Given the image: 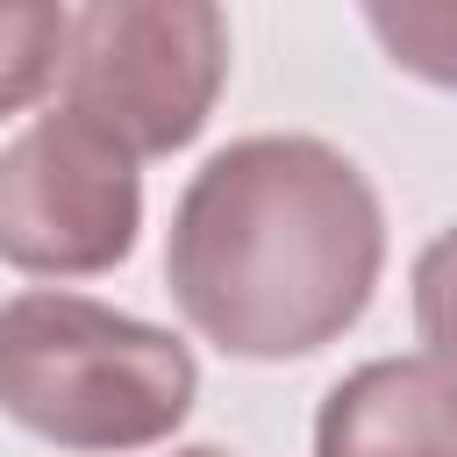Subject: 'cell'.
Listing matches in <instances>:
<instances>
[{"label":"cell","mask_w":457,"mask_h":457,"mask_svg":"<svg viewBox=\"0 0 457 457\" xmlns=\"http://www.w3.org/2000/svg\"><path fill=\"white\" fill-rule=\"evenodd\" d=\"M193 357L150 321L79 293L0 307V414L64 450H143L193 407Z\"/></svg>","instance_id":"cell-2"},{"label":"cell","mask_w":457,"mask_h":457,"mask_svg":"<svg viewBox=\"0 0 457 457\" xmlns=\"http://www.w3.org/2000/svg\"><path fill=\"white\" fill-rule=\"evenodd\" d=\"M64 36L71 21L57 0H0V114H21L50 93L64 71Z\"/></svg>","instance_id":"cell-6"},{"label":"cell","mask_w":457,"mask_h":457,"mask_svg":"<svg viewBox=\"0 0 457 457\" xmlns=\"http://www.w3.org/2000/svg\"><path fill=\"white\" fill-rule=\"evenodd\" d=\"M378 200L314 136H250L207 157L171 214V293L236 357H307L378 286Z\"/></svg>","instance_id":"cell-1"},{"label":"cell","mask_w":457,"mask_h":457,"mask_svg":"<svg viewBox=\"0 0 457 457\" xmlns=\"http://www.w3.org/2000/svg\"><path fill=\"white\" fill-rule=\"evenodd\" d=\"M386 57L428 86H457V0H364Z\"/></svg>","instance_id":"cell-7"},{"label":"cell","mask_w":457,"mask_h":457,"mask_svg":"<svg viewBox=\"0 0 457 457\" xmlns=\"http://www.w3.org/2000/svg\"><path fill=\"white\" fill-rule=\"evenodd\" d=\"M414 321L443 371H457V228H443L414 264Z\"/></svg>","instance_id":"cell-8"},{"label":"cell","mask_w":457,"mask_h":457,"mask_svg":"<svg viewBox=\"0 0 457 457\" xmlns=\"http://www.w3.org/2000/svg\"><path fill=\"white\" fill-rule=\"evenodd\" d=\"M143 221L136 157L79 114H43L0 150V257L79 278L129 257Z\"/></svg>","instance_id":"cell-4"},{"label":"cell","mask_w":457,"mask_h":457,"mask_svg":"<svg viewBox=\"0 0 457 457\" xmlns=\"http://www.w3.org/2000/svg\"><path fill=\"white\" fill-rule=\"evenodd\" d=\"M314 457H457V378L407 357L350 371L314 421Z\"/></svg>","instance_id":"cell-5"},{"label":"cell","mask_w":457,"mask_h":457,"mask_svg":"<svg viewBox=\"0 0 457 457\" xmlns=\"http://www.w3.org/2000/svg\"><path fill=\"white\" fill-rule=\"evenodd\" d=\"M57 79L64 114L129 157H164L200 136L228 79L221 0H86Z\"/></svg>","instance_id":"cell-3"},{"label":"cell","mask_w":457,"mask_h":457,"mask_svg":"<svg viewBox=\"0 0 457 457\" xmlns=\"http://www.w3.org/2000/svg\"><path fill=\"white\" fill-rule=\"evenodd\" d=\"M186 457H221V450H186Z\"/></svg>","instance_id":"cell-9"}]
</instances>
